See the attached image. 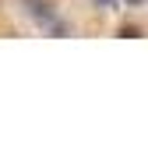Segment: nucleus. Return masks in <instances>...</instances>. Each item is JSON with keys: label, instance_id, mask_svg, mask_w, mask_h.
Listing matches in <instances>:
<instances>
[{"label": "nucleus", "instance_id": "nucleus-1", "mask_svg": "<svg viewBox=\"0 0 148 152\" xmlns=\"http://www.w3.org/2000/svg\"><path fill=\"white\" fill-rule=\"evenodd\" d=\"M127 4H131V7H134V4H141V0H127Z\"/></svg>", "mask_w": 148, "mask_h": 152}]
</instances>
